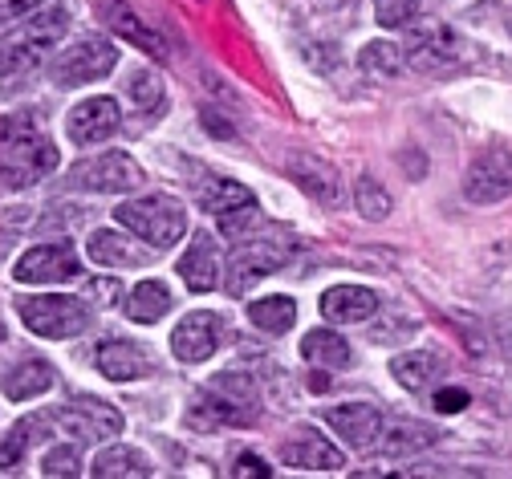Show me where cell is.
<instances>
[{
    "label": "cell",
    "instance_id": "cell-1",
    "mask_svg": "<svg viewBox=\"0 0 512 479\" xmlns=\"http://www.w3.org/2000/svg\"><path fill=\"white\" fill-rule=\"evenodd\" d=\"M66 29H70L66 0H41L33 13H25L17 33L0 37V90L13 94L17 86H25L45 61V53L66 37Z\"/></svg>",
    "mask_w": 512,
    "mask_h": 479
},
{
    "label": "cell",
    "instance_id": "cell-2",
    "mask_svg": "<svg viewBox=\"0 0 512 479\" xmlns=\"http://www.w3.org/2000/svg\"><path fill=\"white\" fill-rule=\"evenodd\" d=\"M53 167H57V147L41 130L37 114L0 118V183L21 191L49 179Z\"/></svg>",
    "mask_w": 512,
    "mask_h": 479
},
{
    "label": "cell",
    "instance_id": "cell-3",
    "mask_svg": "<svg viewBox=\"0 0 512 479\" xmlns=\"http://www.w3.org/2000/svg\"><path fill=\"white\" fill-rule=\"evenodd\" d=\"M293 252H297V236L289 232V228H281V224H256L244 240H236V248H232V260H228V293L232 297H244L256 281H265L269 272H277V268H285L289 260H293Z\"/></svg>",
    "mask_w": 512,
    "mask_h": 479
},
{
    "label": "cell",
    "instance_id": "cell-4",
    "mask_svg": "<svg viewBox=\"0 0 512 479\" xmlns=\"http://www.w3.org/2000/svg\"><path fill=\"white\" fill-rule=\"evenodd\" d=\"M114 220H118V228L135 232L139 240H147L159 252L171 248L187 232V212H183V203L171 199V195H143V199H131V203H118Z\"/></svg>",
    "mask_w": 512,
    "mask_h": 479
},
{
    "label": "cell",
    "instance_id": "cell-5",
    "mask_svg": "<svg viewBox=\"0 0 512 479\" xmlns=\"http://www.w3.org/2000/svg\"><path fill=\"white\" fill-rule=\"evenodd\" d=\"M118 65V49L102 37V33H86L78 37L70 49H61L49 65V74L61 90H74V86H86V82H98L106 78Z\"/></svg>",
    "mask_w": 512,
    "mask_h": 479
},
{
    "label": "cell",
    "instance_id": "cell-6",
    "mask_svg": "<svg viewBox=\"0 0 512 479\" xmlns=\"http://www.w3.org/2000/svg\"><path fill=\"white\" fill-rule=\"evenodd\" d=\"M17 313L37 337H53V341L78 337L90 325V305L78 297H53V293L49 297H21Z\"/></svg>",
    "mask_w": 512,
    "mask_h": 479
},
{
    "label": "cell",
    "instance_id": "cell-7",
    "mask_svg": "<svg viewBox=\"0 0 512 479\" xmlns=\"http://www.w3.org/2000/svg\"><path fill=\"white\" fill-rule=\"evenodd\" d=\"M74 191H98V195H122V191H135L143 187V167L126 155V151H106L94 159H82L70 167L66 179Z\"/></svg>",
    "mask_w": 512,
    "mask_h": 479
},
{
    "label": "cell",
    "instance_id": "cell-8",
    "mask_svg": "<svg viewBox=\"0 0 512 479\" xmlns=\"http://www.w3.org/2000/svg\"><path fill=\"white\" fill-rule=\"evenodd\" d=\"M57 431H66L70 439L78 443H102V439H114L122 435V415L118 406L102 402V398H74L57 410V415H49Z\"/></svg>",
    "mask_w": 512,
    "mask_h": 479
},
{
    "label": "cell",
    "instance_id": "cell-9",
    "mask_svg": "<svg viewBox=\"0 0 512 479\" xmlns=\"http://www.w3.org/2000/svg\"><path fill=\"white\" fill-rule=\"evenodd\" d=\"M78 252L66 244V240H53V244H37L29 248L17 268H13V277L21 285H66V281H78Z\"/></svg>",
    "mask_w": 512,
    "mask_h": 479
},
{
    "label": "cell",
    "instance_id": "cell-10",
    "mask_svg": "<svg viewBox=\"0 0 512 479\" xmlns=\"http://www.w3.org/2000/svg\"><path fill=\"white\" fill-rule=\"evenodd\" d=\"M220 341H224V317L212 313V309H196V313H187L175 333H171V354L183 362V366H200L208 362L216 350H220Z\"/></svg>",
    "mask_w": 512,
    "mask_h": 479
},
{
    "label": "cell",
    "instance_id": "cell-11",
    "mask_svg": "<svg viewBox=\"0 0 512 479\" xmlns=\"http://www.w3.org/2000/svg\"><path fill=\"white\" fill-rule=\"evenodd\" d=\"M464 195L472 203H500L512 195V155L492 147L484 155L472 159L468 175H464Z\"/></svg>",
    "mask_w": 512,
    "mask_h": 479
},
{
    "label": "cell",
    "instance_id": "cell-12",
    "mask_svg": "<svg viewBox=\"0 0 512 479\" xmlns=\"http://www.w3.org/2000/svg\"><path fill=\"white\" fill-rule=\"evenodd\" d=\"M86 252H90L94 264H106V268H143V264H151L159 256V248H151L147 240H139L135 232H126V228L122 232L118 228L94 232Z\"/></svg>",
    "mask_w": 512,
    "mask_h": 479
},
{
    "label": "cell",
    "instance_id": "cell-13",
    "mask_svg": "<svg viewBox=\"0 0 512 479\" xmlns=\"http://www.w3.org/2000/svg\"><path fill=\"white\" fill-rule=\"evenodd\" d=\"M326 423L338 431V439H346L350 451H370L387 427L382 410L370 406V402H346V406H330L326 410Z\"/></svg>",
    "mask_w": 512,
    "mask_h": 479
},
{
    "label": "cell",
    "instance_id": "cell-14",
    "mask_svg": "<svg viewBox=\"0 0 512 479\" xmlns=\"http://www.w3.org/2000/svg\"><path fill=\"white\" fill-rule=\"evenodd\" d=\"M94 366H98V374H106L114 382H135V378L155 374V358L131 337H106L94 350Z\"/></svg>",
    "mask_w": 512,
    "mask_h": 479
},
{
    "label": "cell",
    "instance_id": "cell-15",
    "mask_svg": "<svg viewBox=\"0 0 512 479\" xmlns=\"http://www.w3.org/2000/svg\"><path fill=\"white\" fill-rule=\"evenodd\" d=\"M289 175L297 179V187L313 199V203H322V208H342V199H346V183L338 175V167H330L326 159H317V155H293L289 159Z\"/></svg>",
    "mask_w": 512,
    "mask_h": 479
},
{
    "label": "cell",
    "instance_id": "cell-16",
    "mask_svg": "<svg viewBox=\"0 0 512 479\" xmlns=\"http://www.w3.org/2000/svg\"><path fill=\"white\" fill-rule=\"evenodd\" d=\"M179 277L191 293H212L224 277V264H220V248L212 240V232H196L187 244V252L179 256Z\"/></svg>",
    "mask_w": 512,
    "mask_h": 479
},
{
    "label": "cell",
    "instance_id": "cell-17",
    "mask_svg": "<svg viewBox=\"0 0 512 479\" xmlns=\"http://www.w3.org/2000/svg\"><path fill=\"white\" fill-rule=\"evenodd\" d=\"M114 130H118V102H114V98H86V102L74 106L70 118H66V134H70L78 147L106 143Z\"/></svg>",
    "mask_w": 512,
    "mask_h": 479
},
{
    "label": "cell",
    "instance_id": "cell-18",
    "mask_svg": "<svg viewBox=\"0 0 512 479\" xmlns=\"http://www.w3.org/2000/svg\"><path fill=\"white\" fill-rule=\"evenodd\" d=\"M102 21L122 37V41H131V45H139L143 53H151L155 61H163L171 49H167V41H163V33L159 29H151L135 9H126L122 0H106L102 5Z\"/></svg>",
    "mask_w": 512,
    "mask_h": 479
},
{
    "label": "cell",
    "instance_id": "cell-19",
    "mask_svg": "<svg viewBox=\"0 0 512 479\" xmlns=\"http://www.w3.org/2000/svg\"><path fill=\"white\" fill-rule=\"evenodd\" d=\"M378 313V293L362 285H334L322 293V317L330 325H358Z\"/></svg>",
    "mask_w": 512,
    "mask_h": 479
},
{
    "label": "cell",
    "instance_id": "cell-20",
    "mask_svg": "<svg viewBox=\"0 0 512 479\" xmlns=\"http://www.w3.org/2000/svg\"><path fill=\"white\" fill-rule=\"evenodd\" d=\"M460 57V41L452 29H419L407 45H403V61L415 70H443Z\"/></svg>",
    "mask_w": 512,
    "mask_h": 479
},
{
    "label": "cell",
    "instance_id": "cell-21",
    "mask_svg": "<svg viewBox=\"0 0 512 479\" xmlns=\"http://www.w3.org/2000/svg\"><path fill=\"white\" fill-rule=\"evenodd\" d=\"M208 386H212V390L232 406L236 427H248V423L261 419V390H256L252 374L228 370V374H220V378H216V382H208Z\"/></svg>",
    "mask_w": 512,
    "mask_h": 479
},
{
    "label": "cell",
    "instance_id": "cell-22",
    "mask_svg": "<svg viewBox=\"0 0 512 479\" xmlns=\"http://www.w3.org/2000/svg\"><path fill=\"white\" fill-rule=\"evenodd\" d=\"M281 463L301 467V471H338L346 463V455L317 435H297V439L281 443Z\"/></svg>",
    "mask_w": 512,
    "mask_h": 479
},
{
    "label": "cell",
    "instance_id": "cell-23",
    "mask_svg": "<svg viewBox=\"0 0 512 479\" xmlns=\"http://www.w3.org/2000/svg\"><path fill=\"white\" fill-rule=\"evenodd\" d=\"M301 358L317 370H342L350 366V341L334 329H309L301 337Z\"/></svg>",
    "mask_w": 512,
    "mask_h": 479
},
{
    "label": "cell",
    "instance_id": "cell-24",
    "mask_svg": "<svg viewBox=\"0 0 512 479\" xmlns=\"http://www.w3.org/2000/svg\"><path fill=\"white\" fill-rule=\"evenodd\" d=\"M90 475H98V479H147L151 475V463H147L143 451L126 447V443H114V447L98 451Z\"/></svg>",
    "mask_w": 512,
    "mask_h": 479
},
{
    "label": "cell",
    "instance_id": "cell-25",
    "mask_svg": "<svg viewBox=\"0 0 512 479\" xmlns=\"http://www.w3.org/2000/svg\"><path fill=\"white\" fill-rule=\"evenodd\" d=\"M0 386H5V394L13 402H29V398H37V394H45L53 386V366L45 358H25L5 374Z\"/></svg>",
    "mask_w": 512,
    "mask_h": 479
},
{
    "label": "cell",
    "instance_id": "cell-26",
    "mask_svg": "<svg viewBox=\"0 0 512 479\" xmlns=\"http://www.w3.org/2000/svg\"><path fill=\"white\" fill-rule=\"evenodd\" d=\"M435 427H427V423H395V427H382V435H378V447H382V455H395V459H403V455H419V451H427V447H435Z\"/></svg>",
    "mask_w": 512,
    "mask_h": 479
},
{
    "label": "cell",
    "instance_id": "cell-27",
    "mask_svg": "<svg viewBox=\"0 0 512 479\" xmlns=\"http://www.w3.org/2000/svg\"><path fill=\"white\" fill-rule=\"evenodd\" d=\"M187 427L191 431H220V427H236V419H232V406L212 390V386H204L196 398H191V406H187Z\"/></svg>",
    "mask_w": 512,
    "mask_h": 479
},
{
    "label": "cell",
    "instance_id": "cell-28",
    "mask_svg": "<svg viewBox=\"0 0 512 479\" xmlns=\"http://www.w3.org/2000/svg\"><path fill=\"white\" fill-rule=\"evenodd\" d=\"M167 309H171V293L163 281H143V285H135L131 297H126V317L135 325H155L159 317H167Z\"/></svg>",
    "mask_w": 512,
    "mask_h": 479
},
{
    "label": "cell",
    "instance_id": "cell-29",
    "mask_svg": "<svg viewBox=\"0 0 512 479\" xmlns=\"http://www.w3.org/2000/svg\"><path fill=\"white\" fill-rule=\"evenodd\" d=\"M196 195H200V203H204V212H208V216H224V212L240 208V203H252V199H256L244 183H236V179H220V175L208 179V183H200Z\"/></svg>",
    "mask_w": 512,
    "mask_h": 479
},
{
    "label": "cell",
    "instance_id": "cell-30",
    "mask_svg": "<svg viewBox=\"0 0 512 479\" xmlns=\"http://www.w3.org/2000/svg\"><path fill=\"white\" fill-rule=\"evenodd\" d=\"M403 45H395V41H370L362 53H358V70L366 74V78H378V82H387V78H395V74H403Z\"/></svg>",
    "mask_w": 512,
    "mask_h": 479
},
{
    "label": "cell",
    "instance_id": "cell-31",
    "mask_svg": "<svg viewBox=\"0 0 512 479\" xmlns=\"http://www.w3.org/2000/svg\"><path fill=\"white\" fill-rule=\"evenodd\" d=\"M391 374H395V382L403 390L415 394V390H427V382L439 374V358L431 350H411V354H399L391 362Z\"/></svg>",
    "mask_w": 512,
    "mask_h": 479
},
{
    "label": "cell",
    "instance_id": "cell-32",
    "mask_svg": "<svg viewBox=\"0 0 512 479\" xmlns=\"http://www.w3.org/2000/svg\"><path fill=\"white\" fill-rule=\"evenodd\" d=\"M248 321L265 333H285L297 321V305H293V297H261L248 305Z\"/></svg>",
    "mask_w": 512,
    "mask_h": 479
},
{
    "label": "cell",
    "instance_id": "cell-33",
    "mask_svg": "<svg viewBox=\"0 0 512 479\" xmlns=\"http://www.w3.org/2000/svg\"><path fill=\"white\" fill-rule=\"evenodd\" d=\"M53 419L49 415H41V419H25V423H17L13 431H9V439L0 443V467H17L21 459H25V451L37 443V435L49 427Z\"/></svg>",
    "mask_w": 512,
    "mask_h": 479
},
{
    "label": "cell",
    "instance_id": "cell-34",
    "mask_svg": "<svg viewBox=\"0 0 512 479\" xmlns=\"http://www.w3.org/2000/svg\"><path fill=\"white\" fill-rule=\"evenodd\" d=\"M354 203H358V212H362L366 220H387V216H391V195H387V187H378L370 175H362V179L354 183Z\"/></svg>",
    "mask_w": 512,
    "mask_h": 479
},
{
    "label": "cell",
    "instance_id": "cell-35",
    "mask_svg": "<svg viewBox=\"0 0 512 479\" xmlns=\"http://www.w3.org/2000/svg\"><path fill=\"white\" fill-rule=\"evenodd\" d=\"M126 94H131L147 114L163 110V82H159V74H151V70H135L131 82H126Z\"/></svg>",
    "mask_w": 512,
    "mask_h": 479
},
{
    "label": "cell",
    "instance_id": "cell-36",
    "mask_svg": "<svg viewBox=\"0 0 512 479\" xmlns=\"http://www.w3.org/2000/svg\"><path fill=\"white\" fill-rule=\"evenodd\" d=\"M216 224H220V232H224L228 240H244L256 224H261V208H256V199H252V203H240V208L216 216Z\"/></svg>",
    "mask_w": 512,
    "mask_h": 479
},
{
    "label": "cell",
    "instance_id": "cell-37",
    "mask_svg": "<svg viewBox=\"0 0 512 479\" xmlns=\"http://www.w3.org/2000/svg\"><path fill=\"white\" fill-rule=\"evenodd\" d=\"M419 5L423 0H374V17L378 25H387V29H403L419 17Z\"/></svg>",
    "mask_w": 512,
    "mask_h": 479
},
{
    "label": "cell",
    "instance_id": "cell-38",
    "mask_svg": "<svg viewBox=\"0 0 512 479\" xmlns=\"http://www.w3.org/2000/svg\"><path fill=\"white\" fill-rule=\"evenodd\" d=\"M41 471L53 479H74V475H82V455H78V447H53L49 455H45V463H41Z\"/></svg>",
    "mask_w": 512,
    "mask_h": 479
},
{
    "label": "cell",
    "instance_id": "cell-39",
    "mask_svg": "<svg viewBox=\"0 0 512 479\" xmlns=\"http://www.w3.org/2000/svg\"><path fill=\"white\" fill-rule=\"evenodd\" d=\"M468 402H472V398H468V390H460V386H447V390L435 394V410H439V415H460Z\"/></svg>",
    "mask_w": 512,
    "mask_h": 479
},
{
    "label": "cell",
    "instance_id": "cell-40",
    "mask_svg": "<svg viewBox=\"0 0 512 479\" xmlns=\"http://www.w3.org/2000/svg\"><path fill=\"white\" fill-rule=\"evenodd\" d=\"M232 475H236V479H248V475H252V479H269L273 467H269L261 455H240V459L232 463Z\"/></svg>",
    "mask_w": 512,
    "mask_h": 479
},
{
    "label": "cell",
    "instance_id": "cell-41",
    "mask_svg": "<svg viewBox=\"0 0 512 479\" xmlns=\"http://www.w3.org/2000/svg\"><path fill=\"white\" fill-rule=\"evenodd\" d=\"M37 5H41V0H9V5H0V21H9V17H13V21H21V17H25V13H33Z\"/></svg>",
    "mask_w": 512,
    "mask_h": 479
},
{
    "label": "cell",
    "instance_id": "cell-42",
    "mask_svg": "<svg viewBox=\"0 0 512 479\" xmlns=\"http://www.w3.org/2000/svg\"><path fill=\"white\" fill-rule=\"evenodd\" d=\"M0 341H5V325H0Z\"/></svg>",
    "mask_w": 512,
    "mask_h": 479
},
{
    "label": "cell",
    "instance_id": "cell-43",
    "mask_svg": "<svg viewBox=\"0 0 512 479\" xmlns=\"http://www.w3.org/2000/svg\"><path fill=\"white\" fill-rule=\"evenodd\" d=\"M508 33H512V17H508Z\"/></svg>",
    "mask_w": 512,
    "mask_h": 479
}]
</instances>
